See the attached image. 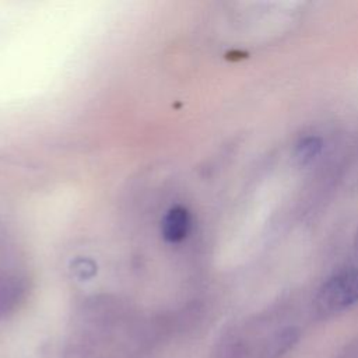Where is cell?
<instances>
[{
    "label": "cell",
    "instance_id": "2",
    "mask_svg": "<svg viewBox=\"0 0 358 358\" xmlns=\"http://www.w3.org/2000/svg\"><path fill=\"white\" fill-rule=\"evenodd\" d=\"M190 214L182 206L172 207L162 221V235L164 238L171 242L176 243L180 242L190 229Z\"/></svg>",
    "mask_w": 358,
    "mask_h": 358
},
{
    "label": "cell",
    "instance_id": "3",
    "mask_svg": "<svg viewBox=\"0 0 358 358\" xmlns=\"http://www.w3.org/2000/svg\"><path fill=\"white\" fill-rule=\"evenodd\" d=\"M320 148H322V141L317 137H308L298 144L296 158L302 164H306L320 152Z\"/></svg>",
    "mask_w": 358,
    "mask_h": 358
},
{
    "label": "cell",
    "instance_id": "1",
    "mask_svg": "<svg viewBox=\"0 0 358 358\" xmlns=\"http://www.w3.org/2000/svg\"><path fill=\"white\" fill-rule=\"evenodd\" d=\"M358 302V268H348L330 277L317 291L316 309L322 313L344 310Z\"/></svg>",
    "mask_w": 358,
    "mask_h": 358
}]
</instances>
